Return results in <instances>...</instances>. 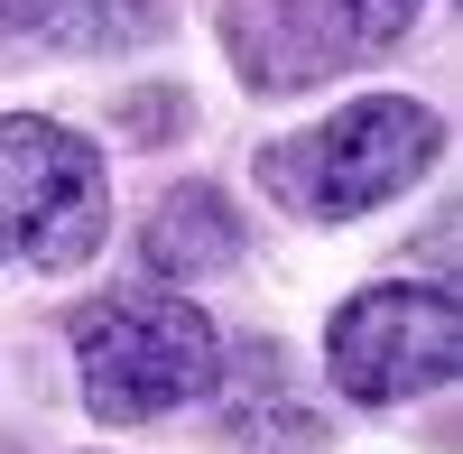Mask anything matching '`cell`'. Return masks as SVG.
<instances>
[{
  "mask_svg": "<svg viewBox=\"0 0 463 454\" xmlns=\"http://www.w3.org/2000/svg\"><path fill=\"white\" fill-rule=\"evenodd\" d=\"M111 232L102 148L65 121L0 111V270H84Z\"/></svg>",
  "mask_w": 463,
  "mask_h": 454,
  "instance_id": "3957f363",
  "label": "cell"
},
{
  "mask_svg": "<svg viewBox=\"0 0 463 454\" xmlns=\"http://www.w3.org/2000/svg\"><path fill=\"white\" fill-rule=\"evenodd\" d=\"M139 251H148L158 279H213V270L241 260V213H232L222 185H176V195L148 213Z\"/></svg>",
  "mask_w": 463,
  "mask_h": 454,
  "instance_id": "8992f818",
  "label": "cell"
},
{
  "mask_svg": "<svg viewBox=\"0 0 463 454\" xmlns=\"http://www.w3.org/2000/svg\"><path fill=\"white\" fill-rule=\"evenodd\" d=\"M417 0H222V56L250 93H306L353 56L399 47Z\"/></svg>",
  "mask_w": 463,
  "mask_h": 454,
  "instance_id": "5b68a950",
  "label": "cell"
},
{
  "mask_svg": "<svg viewBox=\"0 0 463 454\" xmlns=\"http://www.w3.org/2000/svg\"><path fill=\"white\" fill-rule=\"evenodd\" d=\"M436 148H445V121L427 102L362 93V102H343L334 121H316V130L269 139L260 148V185H269V204H288L306 222H353L371 204L408 195V185L436 167Z\"/></svg>",
  "mask_w": 463,
  "mask_h": 454,
  "instance_id": "7a4b0ae2",
  "label": "cell"
},
{
  "mask_svg": "<svg viewBox=\"0 0 463 454\" xmlns=\"http://www.w3.org/2000/svg\"><path fill=\"white\" fill-rule=\"evenodd\" d=\"M74 381L102 427H148L222 381V334L176 288H121L74 316Z\"/></svg>",
  "mask_w": 463,
  "mask_h": 454,
  "instance_id": "6da1fadb",
  "label": "cell"
},
{
  "mask_svg": "<svg viewBox=\"0 0 463 454\" xmlns=\"http://www.w3.org/2000/svg\"><path fill=\"white\" fill-rule=\"evenodd\" d=\"M463 362V307L445 288H362L325 325V371L353 408H399L417 390H445Z\"/></svg>",
  "mask_w": 463,
  "mask_h": 454,
  "instance_id": "277c9868",
  "label": "cell"
}]
</instances>
